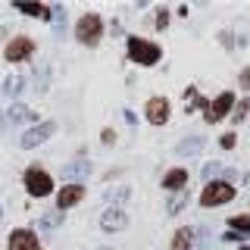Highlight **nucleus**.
<instances>
[{
    "instance_id": "15",
    "label": "nucleus",
    "mask_w": 250,
    "mask_h": 250,
    "mask_svg": "<svg viewBox=\"0 0 250 250\" xmlns=\"http://www.w3.org/2000/svg\"><path fill=\"white\" fill-rule=\"evenodd\" d=\"M194 247V231L191 229H178L172 238V250H191Z\"/></svg>"
},
{
    "instance_id": "25",
    "label": "nucleus",
    "mask_w": 250,
    "mask_h": 250,
    "mask_svg": "<svg viewBox=\"0 0 250 250\" xmlns=\"http://www.w3.org/2000/svg\"><path fill=\"white\" fill-rule=\"evenodd\" d=\"M241 88H250V66L241 72Z\"/></svg>"
},
{
    "instance_id": "8",
    "label": "nucleus",
    "mask_w": 250,
    "mask_h": 250,
    "mask_svg": "<svg viewBox=\"0 0 250 250\" xmlns=\"http://www.w3.org/2000/svg\"><path fill=\"white\" fill-rule=\"evenodd\" d=\"M231 106H234V94H231V91H222V94L213 100V104L207 106V119H209V122H219Z\"/></svg>"
},
{
    "instance_id": "1",
    "label": "nucleus",
    "mask_w": 250,
    "mask_h": 250,
    "mask_svg": "<svg viewBox=\"0 0 250 250\" xmlns=\"http://www.w3.org/2000/svg\"><path fill=\"white\" fill-rule=\"evenodd\" d=\"M75 38L84 47H97L100 38H104V19H100L97 13L82 16V19H78V25H75Z\"/></svg>"
},
{
    "instance_id": "18",
    "label": "nucleus",
    "mask_w": 250,
    "mask_h": 250,
    "mask_svg": "<svg viewBox=\"0 0 250 250\" xmlns=\"http://www.w3.org/2000/svg\"><path fill=\"white\" fill-rule=\"evenodd\" d=\"M22 84H25V82H22V75H10V78H6V82H3V94H6V97H16V94H19L22 91Z\"/></svg>"
},
{
    "instance_id": "16",
    "label": "nucleus",
    "mask_w": 250,
    "mask_h": 250,
    "mask_svg": "<svg viewBox=\"0 0 250 250\" xmlns=\"http://www.w3.org/2000/svg\"><path fill=\"white\" fill-rule=\"evenodd\" d=\"M185 182H188V172H185V169H172V172H166V178H163V185H166L169 191L185 188Z\"/></svg>"
},
{
    "instance_id": "24",
    "label": "nucleus",
    "mask_w": 250,
    "mask_h": 250,
    "mask_svg": "<svg viewBox=\"0 0 250 250\" xmlns=\"http://www.w3.org/2000/svg\"><path fill=\"white\" fill-rule=\"evenodd\" d=\"M182 207H185V197H175V200L169 203V213H178V209H182Z\"/></svg>"
},
{
    "instance_id": "26",
    "label": "nucleus",
    "mask_w": 250,
    "mask_h": 250,
    "mask_svg": "<svg viewBox=\"0 0 250 250\" xmlns=\"http://www.w3.org/2000/svg\"><path fill=\"white\" fill-rule=\"evenodd\" d=\"M244 113H247V104H241L238 109H234V119H238V122H241V116H244Z\"/></svg>"
},
{
    "instance_id": "23",
    "label": "nucleus",
    "mask_w": 250,
    "mask_h": 250,
    "mask_svg": "<svg viewBox=\"0 0 250 250\" xmlns=\"http://www.w3.org/2000/svg\"><path fill=\"white\" fill-rule=\"evenodd\" d=\"M41 222L47 225V229H53V225H57V222H60V213H50V216H44V219H41Z\"/></svg>"
},
{
    "instance_id": "29",
    "label": "nucleus",
    "mask_w": 250,
    "mask_h": 250,
    "mask_svg": "<svg viewBox=\"0 0 250 250\" xmlns=\"http://www.w3.org/2000/svg\"><path fill=\"white\" fill-rule=\"evenodd\" d=\"M241 250H250V244H247V247H241Z\"/></svg>"
},
{
    "instance_id": "17",
    "label": "nucleus",
    "mask_w": 250,
    "mask_h": 250,
    "mask_svg": "<svg viewBox=\"0 0 250 250\" xmlns=\"http://www.w3.org/2000/svg\"><path fill=\"white\" fill-rule=\"evenodd\" d=\"M16 10H22L28 16H38V19H50V10L41 6V3H16Z\"/></svg>"
},
{
    "instance_id": "4",
    "label": "nucleus",
    "mask_w": 250,
    "mask_h": 250,
    "mask_svg": "<svg viewBox=\"0 0 250 250\" xmlns=\"http://www.w3.org/2000/svg\"><path fill=\"white\" fill-rule=\"evenodd\" d=\"M25 188H28L31 197H47V194L53 191V178L47 175L41 166H31V169L25 172Z\"/></svg>"
},
{
    "instance_id": "3",
    "label": "nucleus",
    "mask_w": 250,
    "mask_h": 250,
    "mask_svg": "<svg viewBox=\"0 0 250 250\" xmlns=\"http://www.w3.org/2000/svg\"><path fill=\"white\" fill-rule=\"evenodd\" d=\"M231 197H234V188L229 182H209L200 194V203L203 207H222V203H229Z\"/></svg>"
},
{
    "instance_id": "31",
    "label": "nucleus",
    "mask_w": 250,
    "mask_h": 250,
    "mask_svg": "<svg viewBox=\"0 0 250 250\" xmlns=\"http://www.w3.org/2000/svg\"><path fill=\"white\" fill-rule=\"evenodd\" d=\"M200 250H209V247H200Z\"/></svg>"
},
{
    "instance_id": "21",
    "label": "nucleus",
    "mask_w": 250,
    "mask_h": 250,
    "mask_svg": "<svg viewBox=\"0 0 250 250\" xmlns=\"http://www.w3.org/2000/svg\"><path fill=\"white\" fill-rule=\"evenodd\" d=\"M219 172H222V166H219V163H207V166H203V178H216Z\"/></svg>"
},
{
    "instance_id": "14",
    "label": "nucleus",
    "mask_w": 250,
    "mask_h": 250,
    "mask_svg": "<svg viewBox=\"0 0 250 250\" xmlns=\"http://www.w3.org/2000/svg\"><path fill=\"white\" fill-rule=\"evenodd\" d=\"M200 150H203V138H200V135L178 141V147H175V153H178V156H197Z\"/></svg>"
},
{
    "instance_id": "22",
    "label": "nucleus",
    "mask_w": 250,
    "mask_h": 250,
    "mask_svg": "<svg viewBox=\"0 0 250 250\" xmlns=\"http://www.w3.org/2000/svg\"><path fill=\"white\" fill-rule=\"evenodd\" d=\"M122 197H128V188H125V185H122V188H116V191H109V200H116V203H119Z\"/></svg>"
},
{
    "instance_id": "13",
    "label": "nucleus",
    "mask_w": 250,
    "mask_h": 250,
    "mask_svg": "<svg viewBox=\"0 0 250 250\" xmlns=\"http://www.w3.org/2000/svg\"><path fill=\"white\" fill-rule=\"evenodd\" d=\"M6 122H10V125H22V122H35V113H31L28 106H22V104H13L10 109H6Z\"/></svg>"
},
{
    "instance_id": "19",
    "label": "nucleus",
    "mask_w": 250,
    "mask_h": 250,
    "mask_svg": "<svg viewBox=\"0 0 250 250\" xmlns=\"http://www.w3.org/2000/svg\"><path fill=\"white\" fill-rule=\"evenodd\" d=\"M229 225H231V234H234V231L250 234V216H231V219H229Z\"/></svg>"
},
{
    "instance_id": "5",
    "label": "nucleus",
    "mask_w": 250,
    "mask_h": 250,
    "mask_svg": "<svg viewBox=\"0 0 250 250\" xmlns=\"http://www.w3.org/2000/svg\"><path fill=\"white\" fill-rule=\"evenodd\" d=\"M88 175H91V160L88 156H75V160H69L66 166H62V178H66L69 185H78Z\"/></svg>"
},
{
    "instance_id": "7",
    "label": "nucleus",
    "mask_w": 250,
    "mask_h": 250,
    "mask_svg": "<svg viewBox=\"0 0 250 250\" xmlns=\"http://www.w3.org/2000/svg\"><path fill=\"white\" fill-rule=\"evenodd\" d=\"M31 53H35V41L25 38V35L13 38V41L6 44V60H10V62H22V60H28Z\"/></svg>"
},
{
    "instance_id": "20",
    "label": "nucleus",
    "mask_w": 250,
    "mask_h": 250,
    "mask_svg": "<svg viewBox=\"0 0 250 250\" xmlns=\"http://www.w3.org/2000/svg\"><path fill=\"white\" fill-rule=\"evenodd\" d=\"M166 25H169V13L166 10H163V6H160V10H156V31H166Z\"/></svg>"
},
{
    "instance_id": "12",
    "label": "nucleus",
    "mask_w": 250,
    "mask_h": 250,
    "mask_svg": "<svg viewBox=\"0 0 250 250\" xmlns=\"http://www.w3.org/2000/svg\"><path fill=\"white\" fill-rule=\"evenodd\" d=\"M82 197H84V188H82V185H66V188L60 191V200H57V203H60V209H69V207H75Z\"/></svg>"
},
{
    "instance_id": "6",
    "label": "nucleus",
    "mask_w": 250,
    "mask_h": 250,
    "mask_svg": "<svg viewBox=\"0 0 250 250\" xmlns=\"http://www.w3.org/2000/svg\"><path fill=\"white\" fill-rule=\"evenodd\" d=\"M57 131V122H41V125H35V128H28L25 135H22V147L25 150H31V147H41L47 138Z\"/></svg>"
},
{
    "instance_id": "9",
    "label": "nucleus",
    "mask_w": 250,
    "mask_h": 250,
    "mask_svg": "<svg viewBox=\"0 0 250 250\" xmlns=\"http://www.w3.org/2000/svg\"><path fill=\"white\" fill-rule=\"evenodd\" d=\"M169 119V104L163 97H153V100H147V122L150 125H166Z\"/></svg>"
},
{
    "instance_id": "27",
    "label": "nucleus",
    "mask_w": 250,
    "mask_h": 250,
    "mask_svg": "<svg viewBox=\"0 0 250 250\" xmlns=\"http://www.w3.org/2000/svg\"><path fill=\"white\" fill-rule=\"evenodd\" d=\"M222 147H234V135H225L222 138Z\"/></svg>"
},
{
    "instance_id": "2",
    "label": "nucleus",
    "mask_w": 250,
    "mask_h": 250,
    "mask_svg": "<svg viewBox=\"0 0 250 250\" xmlns=\"http://www.w3.org/2000/svg\"><path fill=\"white\" fill-rule=\"evenodd\" d=\"M128 57L135 60V62H141V66H156L160 57H163V50L153 41H144V38L131 35L128 38Z\"/></svg>"
},
{
    "instance_id": "10",
    "label": "nucleus",
    "mask_w": 250,
    "mask_h": 250,
    "mask_svg": "<svg viewBox=\"0 0 250 250\" xmlns=\"http://www.w3.org/2000/svg\"><path fill=\"white\" fill-rule=\"evenodd\" d=\"M10 250H41V244H38L35 231L19 229V231H13V234H10Z\"/></svg>"
},
{
    "instance_id": "11",
    "label": "nucleus",
    "mask_w": 250,
    "mask_h": 250,
    "mask_svg": "<svg viewBox=\"0 0 250 250\" xmlns=\"http://www.w3.org/2000/svg\"><path fill=\"white\" fill-rule=\"evenodd\" d=\"M100 225H104V231H122L125 225H128V216L122 213V209H106L104 219H100Z\"/></svg>"
},
{
    "instance_id": "28",
    "label": "nucleus",
    "mask_w": 250,
    "mask_h": 250,
    "mask_svg": "<svg viewBox=\"0 0 250 250\" xmlns=\"http://www.w3.org/2000/svg\"><path fill=\"white\" fill-rule=\"evenodd\" d=\"M100 250H113V247H100Z\"/></svg>"
},
{
    "instance_id": "30",
    "label": "nucleus",
    "mask_w": 250,
    "mask_h": 250,
    "mask_svg": "<svg viewBox=\"0 0 250 250\" xmlns=\"http://www.w3.org/2000/svg\"><path fill=\"white\" fill-rule=\"evenodd\" d=\"M0 219H3V209H0Z\"/></svg>"
}]
</instances>
